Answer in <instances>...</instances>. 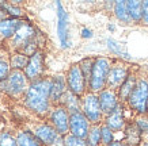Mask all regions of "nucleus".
Instances as JSON below:
<instances>
[{
    "instance_id": "obj_1",
    "label": "nucleus",
    "mask_w": 148,
    "mask_h": 146,
    "mask_svg": "<svg viewBox=\"0 0 148 146\" xmlns=\"http://www.w3.org/2000/svg\"><path fill=\"white\" fill-rule=\"evenodd\" d=\"M50 88H52V76H45L34 83H30V87L27 89L21 106L36 118L46 120L52 110Z\"/></svg>"
},
{
    "instance_id": "obj_2",
    "label": "nucleus",
    "mask_w": 148,
    "mask_h": 146,
    "mask_svg": "<svg viewBox=\"0 0 148 146\" xmlns=\"http://www.w3.org/2000/svg\"><path fill=\"white\" fill-rule=\"evenodd\" d=\"M34 116V115H33ZM19 123L23 127H26L34 137L40 141L42 146H53L57 139L61 135L56 131V128L45 119H40V118H22Z\"/></svg>"
},
{
    "instance_id": "obj_3",
    "label": "nucleus",
    "mask_w": 148,
    "mask_h": 146,
    "mask_svg": "<svg viewBox=\"0 0 148 146\" xmlns=\"http://www.w3.org/2000/svg\"><path fill=\"white\" fill-rule=\"evenodd\" d=\"M125 107L126 110L132 111L135 118L148 114V77L139 75L136 87L130 93Z\"/></svg>"
},
{
    "instance_id": "obj_4",
    "label": "nucleus",
    "mask_w": 148,
    "mask_h": 146,
    "mask_svg": "<svg viewBox=\"0 0 148 146\" xmlns=\"http://www.w3.org/2000/svg\"><path fill=\"white\" fill-rule=\"evenodd\" d=\"M1 92L5 93L14 102L22 103L27 89L30 87V81L23 71H11L8 77L1 83Z\"/></svg>"
},
{
    "instance_id": "obj_5",
    "label": "nucleus",
    "mask_w": 148,
    "mask_h": 146,
    "mask_svg": "<svg viewBox=\"0 0 148 146\" xmlns=\"http://www.w3.org/2000/svg\"><path fill=\"white\" fill-rule=\"evenodd\" d=\"M38 34L36 26H33L30 22L23 20L16 31L14 33V35L8 41H5L3 43V48L8 52V53H21L27 45L30 43Z\"/></svg>"
},
{
    "instance_id": "obj_6",
    "label": "nucleus",
    "mask_w": 148,
    "mask_h": 146,
    "mask_svg": "<svg viewBox=\"0 0 148 146\" xmlns=\"http://www.w3.org/2000/svg\"><path fill=\"white\" fill-rule=\"evenodd\" d=\"M112 61L113 58L108 57L95 58V64L92 68V72H91L87 92H92L98 95L103 89H106V83H108V76L110 72V68H112Z\"/></svg>"
},
{
    "instance_id": "obj_7",
    "label": "nucleus",
    "mask_w": 148,
    "mask_h": 146,
    "mask_svg": "<svg viewBox=\"0 0 148 146\" xmlns=\"http://www.w3.org/2000/svg\"><path fill=\"white\" fill-rule=\"evenodd\" d=\"M133 67H130L128 62L120 58H113L112 68L108 76V83H106V88L112 89V91H118L120 87L124 84V81L128 79L129 73L132 72Z\"/></svg>"
},
{
    "instance_id": "obj_8",
    "label": "nucleus",
    "mask_w": 148,
    "mask_h": 146,
    "mask_svg": "<svg viewBox=\"0 0 148 146\" xmlns=\"http://www.w3.org/2000/svg\"><path fill=\"white\" fill-rule=\"evenodd\" d=\"M82 112L84 116L90 120L91 124H102L105 115L102 112L99 99L97 93L87 92L84 96L82 97Z\"/></svg>"
},
{
    "instance_id": "obj_9",
    "label": "nucleus",
    "mask_w": 148,
    "mask_h": 146,
    "mask_svg": "<svg viewBox=\"0 0 148 146\" xmlns=\"http://www.w3.org/2000/svg\"><path fill=\"white\" fill-rule=\"evenodd\" d=\"M65 79H67V87L68 91H71L73 95H76L82 99L84 96L87 91H88V85L86 81V77L80 69L79 62L77 64H72L69 69L65 73Z\"/></svg>"
},
{
    "instance_id": "obj_10",
    "label": "nucleus",
    "mask_w": 148,
    "mask_h": 146,
    "mask_svg": "<svg viewBox=\"0 0 148 146\" xmlns=\"http://www.w3.org/2000/svg\"><path fill=\"white\" fill-rule=\"evenodd\" d=\"M56 14H57V37L63 49H68L71 42V26H69V15L65 11L61 1H56Z\"/></svg>"
},
{
    "instance_id": "obj_11",
    "label": "nucleus",
    "mask_w": 148,
    "mask_h": 146,
    "mask_svg": "<svg viewBox=\"0 0 148 146\" xmlns=\"http://www.w3.org/2000/svg\"><path fill=\"white\" fill-rule=\"evenodd\" d=\"M69 116L71 114L65 110V107H63L61 104L52 107L50 114L48 116V122H49L61 137L69 134Z\"/></svg>"
},
{
    "instance_id": "obj_12",
    "label": "nucleus",
    "mask_w": 148,
    "mask_h": 146,
    "mask_svg": "<svg viewBox=\"0 0 148 146\" xmlns=\"http://www.w3.org/2000/svg\"><path fill=\"white\" fill-rule=\"evenodd\" d=\"M45 52L41 49L30 57V61L25 69V75L30 83H34L37 80L45 77Z\"/></svg>"
},
{
    "instance_id": "obj_13",
    "label": "nucleus",
    "mask_w": 148,
    "mask_h": 146,
    "mask_svg": "<svg viewBox=\"0 0 148 146\" xmlns=\"http://www.w3.org/2000/svg\"><path fill=\"white\" fill-rule=\"evenodd\" d=\"M103 124H106L114 133L116 131H124L126 124H128V120H126V107L120 103L116 107V110L112 111L109 115L105 116Z\"/></svg>"
},
{
    "instance_id": "obj_14",
    "label": "nucleus",
    "mask_w": 148,
    "mask_h": 146,
    "mask_svg": "<svg viewBox=\"0 0 148 146\" xmlns=\"http://www.w3.org/2000/svg\"><path fill=\"white\" fill-rule=\"evenodd\" d=\"M91 126L92 124L90 123V120L86 118L82 111L71 114V116H69V134H72V135H75L77 138L86 139L87 135H88Z\"/></svg>"
},
{
    "instance_id": "obj_15",
    "label": "nucleus",
    "mask_w": 148,
    "mask_h": 146,
    "mask_svg": "<svg viewBox=\"0 0 148 146\" xmlns=\"http://www.w3.org/2000/svg\"><path fill=\"white\" fill-rule=\"evenodd\" d=\"M67 91L68 87H67L65 75L58 73V75L52 76V88H50V103H52V107L60 104L64 93Z\"/></svg>"
},
{
    "instance_id": "obj_16",
    "label": "nucleus",
    "mask_w": 148,
    "mask_h": 146,
    "mask_svg": "<svg viewBox=\"0 0 148 146\" xmlns=\"http://www.w3.org/2000/svg\"><path fill=\"white\" fill-rule=\"evenodd\" d=\"M98 99H99V104L102 108L103 115L106 116L109 115L112 111L116 110V107L120 104V99H118V93L116 91L112 89H103L102 92L98 93Z\"/></svg>"
},
{
    "instance_id": "obj_17",
    "label": "nucleus",
    "mask_w": 148,
    "mask_h": 146,
    "mask_svg": "<svg viewBox=\"0 0 148 146\" xmlns=\"http://www.w3.org/2000/svg\"><path fill=\"white\" fill-rule=\"evenodd\" d=\"M139 69L137 68H133L132 69V72L129 73V76H128V79L124 81V84L120 87V89L117 91V93H118V99H120V103L121 104H124V106H126V103H128V99H129L130 93H132V91L135 89L136 87V83H137V79H139Z\"/></svg>"
},
{
    "instance_id": "obj_18",
    "label": "nucleus",
    "mask_w": 148,
    "mask_h": 146,
    "mask_svg": "<svg viewBox=\"0 0 148 146\" xmlns=\"http://www.w3.org/2000/svg\"><path fill=\"white\" fill-rule=\"evenodd\" d=\"M12 131H14L15 138H16L18 146H42L40 143V141H38L26 127H23L21 123H19L16 127H14Z\"/></svg>"
},
{
    "instance_id": "obj_19",
    "label": "nucleus",
    "mask_w": 148,
    "mask_h": 146,
    "mask_svg": "<svg viewBox=\"0 0 148 146\" xmlns=\"http://www.w3.org/2000/svg\"><path fill=\"white\" fill-rule=\"evenodd\" d=\"M23 20L25 19H15V18H8L4 19V20H0V42H1V45L14 35V33L16 31V29Z\"/></svg>"
},
{
    "instance_id": "obj_20",
    "label": "nucleus",
    "mask_w": 148,
    "mask_h": 146,
    "mask_svg": "<svg viewBox=\"0 0 148 146\" xmlns=\"http://www.w3.org/2000/svg\"><path fill=\"white\" fill-rule=\"evenodd\" d=\"M60 104L63 107H65V110L69 114H75V112L82 111V99L79 96H76V95H73L71 91H67L64 93Z\"/></svg>"
},
{
    "instance_id": "obj_21",
    "label": "nucleus",
    "mask_w": 148,
    "mask_h": 146,
    "mask_svg": "<svg viewBox=\"0 0 148 146\" xmlns=\"http://www.w3.org/2000/svg\"><path fill=\"white\" fill-rule=\"evenodd\" d=\"M126 5H128V12H129L132 23L139 24L143 22V1L130 0V1H126Z\"/></svg>"
},
{
    "instance_id": "obj_22",
    "label": "nucleus",
    "mask_w": 148,
    "mask_h": 146,
    "mask_svg": "<svg viewBox=\"0 0 148 146\" xmlns=\"http://www.w3.org/2000/svg\"><path fill=\"white\" fill-rule=\"evenodd\" d=\"M113 12H114V16L121 23H125V24H130V23H132L129 12H128L126 1H121V0H120V1L113 3Z\"/></svg>"
},
{
    "instance_id": "obj_23",
    "label": "nucleus",
    "mask_w": 148,
    "mask_h": 146,
    "mask_svg": "<svg viewBox=\"0 0 148 146\" xmlns=\"http://www.w3.org/2000/svg\"><path fill=\"white\" fill-rule=\"evenodd\" d=\"M30 57L23 53H10V67L11 71H23L26 69Z\"/></svg>"
},
{
    "instance_id": "obj_24",
    "label": "nucleus",
    "mask_w": 148,
    "mask_h": 146,
    "mask_svg": "<svg viewBox=\"0 0 148 146\" xmlns=\"http://www.w3.org/2000/svg\"><path fill=\"white\" fill-rule=\"evenodd\" d=\"M11 73V67H10V53L1 46L0 48V84L4 81L8 75Z\"/></svg>"
},
{
    "instance_id": "obj_25",
    "label": "nucleus",
    "mask_w": 148,
    "mask_h": 146,
    "mask_svg": "<svg viewBox=\"0 0 148 146\" xmlns=\"http://www.w3.org/2000/svg\"><path fill=\"white\" fill-rule=\"evenodd\" d=\"M0 146H18L16 138L11 127H4L0 131Z\"/></svg>"
},
{
    "instance_id": "obj_26",
    "label": "nucleus",
    "mask_w": 148,
    "mask_h": 146,
    "mask_svg": "<svg viewBox=\"0 0 148 146\" xmlns=\"http://www.w3.org/2000/svg\"><path fill=\"white\" fill-rule=\"evenodd\" d=\"M101 128H102V124H92L91 126L88 135L86 138L88 146H101Z\"/></svg>"
},
{
    "instance_id": "obj_27",
    "label": "nucleus",
    "mask_w": 148,
    "mask_h": 146,
    "mask_svg": "<svg viewBox=\"0 0 148 146\" xmlns=\"http://www.w3.org/2000/svg\"><path fill=\"white\" fill-rule=\"evenodd\" d=\"M95 58L97 57H86V58H83L82 61H79V65H80V69H82V72H83L84 77H86L87 85H88V83H90L91 72H92V68H94Z\"/></svg>"
},
{
    "instance_id": "obj_28",
    "label": "nucleus",
    "mask_w": 148,
    "mask_h": 146,
    "mask_svg": "<svg viewBox=\"0 0 148 146\" xmlns=\"http://www.w3.org/2000/svg\"><path fill=\"white\" fill-rule=\"evenodd\" d=\"M114 131L102 123V128H101V146H108L112 142H114Z\"/></svg>"
},
{
    "instance_id": "obj_29",
    "label": "nucleus",
    "mask_w": 148,
    "mask_h": 146,
    "mask_svg": "<svg viewBox=\"0 0 148 146\" xmlns=\"http://www.w3.org/2000/svg\"><path fill=\"white\" fill-rule=\"evenodd\" d=\"M63 142L64 146H88L87 141L83 138H77L72 134H67L63 137Z\"/></svg>"
},
{
    "instance_id": "obj_30",
    "label": "nucleus",
    "mask_w": 148,
    "mask_h": 146,
    "mask_svg": "<svg viewBox=\"0 0 148 146\" xmlns=\"http://www.w3.org/2000/svg\"><path fill=\"white\" fill-rule=\"evenodd\" d=\"M106 43H108V48L110 49V52L114 54H117V56H125V57H128V53H126L125 50H124V48H122L121 45L118 43L117 41L112 39V38H109L108 41H106Z\"/></svg>"
},
{
    "instance_id": "obj_31",
    "label": "nucleus",
    "mask_w": 148,
    "mask_h": 146,
    "mask_svg": "<svg viewBox=\"0 0 148 146\" xmlns=\"http://www.w3.org/2000/svg\"><path fill=\"white\" fill-rule=\"evenodd\" d=\"M135 123L139 127L143 135H148V114L147 115H140L135 118Z\"/></svg>"
},
{
    "instance_id": "obj_32",
    "label": "nucleus",
    "mask_w": 148,
    "mask_h": 146,
    "mask_svg": "<svg viewBox=\"0 0 148 146\" xmlns=\"http://www.w3.org/2000/svg\"><path fill=\"white\" fill-rule=\"evenodd\" d=\"M141 23L148 26V0L143 1V22Z\"/></svg>"
},
{
    "instance_id": "obj_33",
    "label": "nucleus",
    "mask_w": 148,
    "mask_h": 146,
    "mask_svg": "<svg viewBox=\"0 0 148 146\" xmlns=\"http://www.w3.org/2000/svg\"><path fill=\"white\" fill-rule=\"evenodd\" d=\"M82 37H83V38H86V39H88V38H92V35H94V34H92V30H90V29H87V27H83V29H82Z\"/></svg>"
},
{
    "instance_id": "obj_34",
    "label": "nucleus",
    "mask_w": 148,
    "mask_h": 146,
    "mask_svg": "<svg viewBox=\"0 0 148 146\" xmlns=\"http://www.w3.org/2000/svg\"><path fill=\"white\" fill-rule=\"evenodd\" d=\"M108 146H129V145H128L125 141H114V142H112V143L108 145Z\"/></svg>"
},
{
    "instance_id": "obj_35",
    "label": "nucleus",
    "mask_w": 148,
    "mask_h": 146,
    "mask_svg": "<svg viewBox=\"0 0 148 146\" xmlns=\"http://www.w3.org/2000/svg\"><path fill=\"white\" fill-rule=\"evenodd\" d=\"M139 146H148V135H143L141 137V142Z\"/></svg>"
},
{
    "instance_id": "obj_36",
    "label": "nucleus",
    "mask_w": 148,
    "mask_h": 146,
    "mask_svg": "<svg viewBox=\"0 0 148 146\" xmlns=\"http://www.w3.org/2000/svg\"><path fill=\"white\" fill-rule=\"evenodd\" d=\"M108 29H109L110 31H114V30H116V27H114V24H109Z\"/></svg>"
},
{
    "instance_id": "obj_37",
    "label": "nucleus",
    "mask_w": 148,
    "mask_h": 146,
    "mask_svg": "<svg viewBox=\"0 0 148 146\" xmlns=\"http://www.w3.org/2000/svg\"><path fill=\"white\" fill-rule=\"evenodd\" d=\"M3 128H4V127H1V126H0V131H1V130H3Z\"/></svg>"
},
{
    "instance_id": "obj_38",
    "label": "nucleus",
    "mask_w": 148,
    "mask_h": 146,
    "mask_svg": "<svg viewBox=\"0 0 148 146\" xmlns=\"http://www.w3.org/2000/svg\"><path fill=\"white\" fill-rule=\"evenodd\" d=\"M0 124H1V118H0Z\"/></svg>"
}]
</instances>
